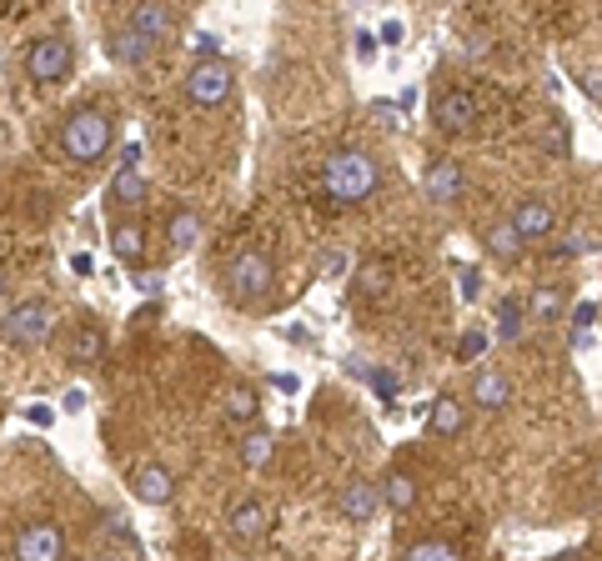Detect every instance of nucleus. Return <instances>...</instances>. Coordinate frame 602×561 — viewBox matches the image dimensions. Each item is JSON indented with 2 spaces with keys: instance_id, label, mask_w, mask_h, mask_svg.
<instances>
[{
  "instance_id": "obj_1",
  "label": "nucleus",
  "mask_w": 602,
  "mask_h": 561,
  "mask_svg": "<svg viewBox=\"0 0 602 561\" xmlns=\"http://www.w3.org/2000/svg\"><path fill=\"white\" fill-rule=\"evenodd\" d=\"M377 186H382V166L367 151H337L322 166V191L332 206H362L377 196Z\"/></svg>"
},
{
  "instance_id": "obj_2",
  "label": "nucleus",
  "mask_w": 602,
  "mask_h": 561,
  "mask_svg": "<svg viewBox=\"0 0 602 561\" xmlns=\"http://www.w3.org/2000/svg\"><path fill=\"white\" fill-rule=\"evenodd\" d=\"M271 286H276V261H271L261 246H246V251H236V256L226 261V291H231L236 306L266 301Z\"/></svg>"
},
{
  "instance_id": "obj_3",
  "label": "nucleus",
  "mask_w": 602,
  "mask_h": 561,
  "mask_svg": "<svg viewBox=\"0 0 602 561\" xmlns=\"http://www.w3.org/2000/svg\"><path fill=\"white\" fill-rule=\"evenodd\" d=\"M111 136H116V121H111L106 111L86 106V111L66 116V126H61V151L86 166V161H101V156L111 151Z\"/></svg>"
},
{
  "instance_id": "obj_4",
  "label": "nucleus",
  "mask_w": 602,
  "mask_h": 561,
  "mask_svg": "<svg viewBox=\"0 0 602 561\" xmlns=\"http://www.w3.org/2000/svg\"><path fill=\"white\" fill-rule=\"evenodd\" d=\"M51 331H56V306L51 301H21L6 321H0V336H6L11 346H21V351L51 341Z\"/></svg>"
},
{
  "instance_id": "obj_5",
  "label": "nucleus",
  "mask_w": 602,
  "mask_h": 561,
  "mask_svg": "<svg viewBox=\"0 0 602 561\" xmlns=\"http://www.w3.org/2000/svg\"><path fill=\"white\" fill-rule=\"evenodd\" d=\"M181 91H186L191 106H206V111H211V106H226L231 91H236V71H231L226 61H196V66L186 71Z\"/></svg>"
},
{
  "instance_id": "obj_6",
  "label": "nucleus",
  "mask_w": 602,
  "mask_h": 561,
  "mask_svg": "<svg viewBox=\"0 0 602 561\" xmlns=\"http://www.w3.org/2000/svg\"><path fill=\"white\" fill-rule=\"evenodd\" d=\"M477 116H482V106H477V96H472L467 86H447V91L432 101V121H437L447 136L472 131V126H477Z\"/></svg>"
},
{
  "instance_id": "obj_7",
  "label": "nucleus",
  "mask_w": 602,
  "mask_h": 561,
  "mask_svg": "<svg viewBox=\"0 0 602 561\" xmlns=\"http://www.w3.org/2000/svg\"><path fill=\"white\" fill-rule=\"evenodd\" d=\"M66 71H71V46H66L61 36H46V41H36V46L26 51V76H31L36 86H56Z\"/></svg>"
},
{
  "instance_id": "obj_8",
  "label": "nucleus",
  "mask_w": 602,
  "mask_h": 561,
  "mask_svg": "<svg viewBox=\"0 0 602 561\" xmlns=\"http://www.w3.org/2000/svg\"><path fill=\"white\" fill-rule=\"evenodd\" d=\"M61 551H66V536L56 521H31L16 536V561H61Z\"/></svg>"
},
{
  "instance_id": "obj_9",
  "label": "nucleus",
  "mask_w": 602,
  "mask_h": 561,
  "mask_svg": "<svg viewBox=\"0 0 602 561\" xmlns=\"http://www.w3.org/2000/svg\"><path fill=\"white\" fill-rule=\"evenodd\" d=\"M512 231L522 236V246H532V241H547V236L557 231V216H552L547 201L527 196V201H517V211H512Z\"/></svg>"
},
{
  "instance_id": "obj_10",
  "label": "nucleus",
  "mask_w": 602,
  "mask_h": 561,
  "mask_svg": "<svg viewBox=\"0 0 602 561\" xmlns=\"http://www.w3.org/2000/svg\"><path fill=\"white\" fill-rule=\"evenodd\" d=\"M131 491H136V501H146V506H166V501L176 496V476H171L161 461H146V466L131 471Z\"/></svg>"
},
{
  "instance_id": "obj_11",
  "label": "nucleus",
  "mask_w": 602,
  "mask_h": 561,
  "mask_svg": "<svg viewBox=\"0 0 602 561\" xmlns=\"http://www.w3.org/2000/svg\"><path fill=\"white\" fill-rule=\"evenodd\" d=\"M377 506H382V496H377V486L372 481H362V476H352L347 486H342V496H337V511L347 516V521H372L377 516Z\"/></svg>"
},
{
  "instance_id": "obj_12",
  "label": "nucleus",
  "mask_w": 602,
  "mask_h": 561,
  "mask_svg": "<svg viewBox=\"0 0 602 561\" xmlns=\"http://www.w3.org/2000/svg\"><path fill=\"white\" fill-rule=\"evenodd\" d=\"M266 526H271V511H266L261 501H241V506L231 511V541H236V546H261Z\"/></svg>"
},
{
  "instance_id": "obj_13",
  "label": "nucleus",
  "mask_w": 602,
  "mask_h": 561,
  "mask_svg": "<svg viewBox=\"0 0 602 561\" xmlns=\"http://www.w3.org/2000/svg\"><path fill=\"white\" fill-rule=\"evenodd\" d=\"M462 191H467V176H462V166H457V161H437V166L427 171V196H432L437 206L462 201Z\"/></svg>"
},
{
  "instance_id": "obj_14",
  "label": "nucleus",
  "mask_w": 602,
  "mask_h": 561,
  "mask_svg": "<svg viewBox=\"0 0 602 561\" xmlns=\"http://www.w3.org/2000/svg\"><path fill=\"white\" fill-rule=\"evenodd\" d=\"M156 56V41L151 36H141V31H131V26H121L116 36H111V61H121V66H146Z\"/></svg>"
},
{
  "instance_id": "obj_15",
  "label": "nucleus",
  "mask_w": 602,
  "mask_h": 561,
  "mask_svg": "<svg viewBox=\"0 0 602 561\" xmlns=\"http://www.w3.org/2000/svg\"><path fill=\"white\" fill-rule=\"evenodd\" d=\"M472 401H477V406H487V411H502V406L512 401V381H507L497 366H482V371H477V381H472Z\"/></svg>"
},
{
  "instance_id": "obj_16",
  "label": "nucleus",
  "mask_w": 602,
  "mask_h": 561,
  "mask_svg": "<svg viewBox=\"0 0 602 561\" xmlns=\"http://www.w3.org/2000/svg\"><path fill=\"white\" fill-rule=\"evenodd\" d=\"M126 26H131V31H141V36H151V41L161 46V41L176 31V11H171V6H136Z\"/></svg>"
},
{
  "instance_id": "obj_17",
  "label": "nucleus",
  "mask_w": 602,
  "mask_h": 561,
  "mask_svg": "<svg viewBox=\"0 0 602 561\" xmlns=\"http://www.w3.org/2000/svg\"><path fill=\"white\" fill-rule=\"evenodd\" d=\"M111 201H116V206H141V201H146V176H141V166H116V176H111Z\"/></svg>"
},
{
  "instance_id": "obj_18",
  "label": "nucleus",
  "mask_w": 602,
  "mask_h": 561,
  "mask_svg": "<svg viewBox=\"0 0 602 561\" xmlns=\"http://www.w3.org/2000/svg\"><path fill=\"white\" fill-rule=\"evenodd\" d=\"M111 251L121 261H141L146 251V226L141 221H111Z\"/></svg>"
},
{
  "instance_id": "obj_19",
  "label": "nucleus",
  "mask_w": 602,
  "mask_h": 561,
  "mask_svg": "<svg viewBox=\"0 0 602 561\" xmlns=\"http://www.w3.org/2000/svg\"><path fill=\"white\" fill-rule=\"evenodd\" d=\"M221 406H226V421H236V426H246V421L261 416V396H256V386H246V381H236Z\"/></svg>"
},
{
  "instance_id": "obj_20",
  "label": "nucleus",
  "mask_w": 602,
  "mask_h": 561,
  "mask_svg": "<svg viewBox=\"0 0 602 561\" xmlns=\"http://www.w3.org/2000/svg\"><path fill=\"white\" fill-rule=\"evenodd\" d=\"M101 351H106V331H101L96 321L76 326V336H71V361H76V366H91V361H101Z\"/></svg>"
},
{
  "instance_id": "obj_21",
  "label": "nucleus",
  "mask_w": 602,
  "mask_h": 561,
  "mask_svg": "<svg viewBox=\"0 0 602 561\" xmlns=\"http://www.w3.org/2000/svg\"><path fill=\"white\" fill-rule=\"evenodd\" d=\"M166 241H171L176 251H191V246L201 241V216H196L191 206H181V211L166 221Z\"/></svg>"
},
{
  "instance_id": "obj_22",
  "label": "nucleus",
  "mask_w": 602,
  "mask_h": 561,
  "mask_svg": "<svg viewBox=\"0 0 602 561\" xmlns=\"http://www.w3.org/2000/svg\"><path fill=\"white\" fill-rule=\"evenodd\" d=\"M271 456H276V436L261 426V431H246L241 436V466H251V471H261V466H271Z\"/></svg>"
},
{
  "instance_id": "obj_23",
  "label": "nucleus",
  "mask_w": 602,
  "mask_h": 561,
  "mask_svg": "<svg viewBox=\"0 0 602 561\" xmlns=\"http://www.w3.org/2000/svg\"><path fill=\"white\" fill-rule=\"evenodd\" d=\"M462 426H467L462 401H457V396H437V401H432V431H437V436H462Z\"/></svg>"
},
{
  "instance_id": "obj_24",
  "label": "nucleus",
  "mask_w": 602,
  "mask_h": 561,
  "mask_svg": "<svg viewBox=\"0 0 602 561\" xmlns=\"http://www.w3.org/2000/svg\"><path fill=\"white\" fill-rule=\"evenodd\" d=\"M482 241H487V251H492L497 261H517V256H522V236L512 231V221L487 226V236H482Z\"/></svg>"
},
{
  "instance_id": "obj_25",
  "label": "nucleus",
  "mask_w": 602,
  "mask_h": 561,
  "mask_svg": "<svg viewBox=\"0 0 602 561\" xmlns=\"http://www.w3.org/2000/svg\"><path fill=\"white\" fill-rule=\"evenodd\" d=\"M527 311H532L537 321H557V316L567 311V291H562V286H537L532 301H527Z\"/></svg>"
},
{
  "instance_id": "obj_26",
  "label": "nucleus",
  "mask_w": 602,
  "mask_h": 561,
  "mask_svg": "<svg viewBox=\"0 0 602 561\" xmlns=\"http://www.w3.org/2000/svg\"><path fill=\"white\" fill-rule=\"evenodd\" d=\"M382 501H387L392 511H412V501H417V481H412L407 471H392V476L382 481Z\"/></svg>"
},
{
  "instance_id": "obj_27",
  "label": "nucleus",
  "mask_w": 602,
  "mask_h": 561,
  "mask_svg": "<svg viewBox=\"0 0 602 561\" xmlns=\"http://www.w3.org/2000/svg\"><path fill=\"white\" fill-rule=\"evenodd\" d=\"M402 561H462V551H457L452 541H442V536H427V541H417Z\"/></svg>"
},
{
  "instance_id": "obj_28",
  "label": "nucleus",
  "mask_w": 602,
  "mask_h": 561,
  "mask_svg": "<svg viewBox=\"0 0 602 561\" xmlns=\"http://www.w3.org/2000/svg\"><path fill=\"white\" fill-rule=\"evenodd\" d=\"M387 286H392V271H387L382 261H367V266L357 271V291H362V296H387Z\"/></svg>"
},
{
  "instance_id": "obj_29",
  "label": "nucleus",
  "mask_w": 602,
  "mask_h": 561,
  "mask_svg": "<svg viewBox=\"0 0 602 561\" xmlns=\"http://www.w3.org/2000/svg\"><path fill=\"white\" fill-rule=\"evenodd\" d=\"M497 336H502V341H517V336H522V306H517L512 296L497 301Z\"/></svg>"
},
{
  "instance_id": "obj_30",
  "label": "nucleus",
  "mask_w": 602,
  "mask_h": 561,
  "mask_svg": "<svg viewBox=\"0 0 602 561\" xmlns=\"http://www.w3.org/2000/svg\"><path fill=\"white\" fill-rule=\"evenodd\" d=\"M597 246H602V236L577 226V231H567V236L557 241V256H587V251H597Z\"/></svg>"
},
{
  "instance_id": "obj_31",
  "label": "nucleus",
  "mask_w": 602,
  "mask_h": 561,
  "mask_svg": "<svg viewBox=\"0 0 602 561\" xmlns=\"http://www.w3.org/2000/svg\"><path fill=\"white\" fill-rule=\"evenodd\" d=\"M542 151H552V156L567 151V121H562V116H552V121L542 126Z\"/></svg>"
},
{
  "instance_id": "obj_32",
  "label": "nucleus",
  "mask_w": 602,
  "mask_h": 561,
  "mask_svg": "<svg viewBox=\"0 0 602 561\" xmlns=\"http://www.w3.org/2000/svg\"><path fill=\"white\" fill-rule=\"evenodd\" d=\"M196 56H201V61H221V41L201 31V36H196Z\"/></svg>"
},
{
  "instance_id": "obj_33",
  "label": "nucleus",
  "mask_w": 602,
  "mask_h": 561,
  "mask_svg": "<svg viewBox=\"0 0 602 561\" xmlns=\"http://www.w3.org/2000/svg\"><path fill=\"white\" fill-rule=\"evenodd\" d=\"M482 346H487V336H482V331H467V336H462V346H457V356H467V361H472V356H482Z\"/></svg>"
},
{
  "instance_id": "obj_34",
  "label": "nucleus",
  "mask_w": 602,
  "mask_h": 561,
  "mask_svg": "<svg viewBox=\"0 0 602 561\" xmlns=\"http://www.w3.org/2000/svg\"><path fill=\"white\" fill-rule=\"evenodd\" d=\"M347 266H352V261H347V251H327V256H322V271H327V276H342Z\"/></svg>"
},
{
  "instance_id": "obj_35",
  "label": "nucleus",
  "mask_w": 602,
  "mask_h": 561,
  "mask_svg": "<svg viewBox=\"0 0 602 561\" xmlns=\"http://www.w3.org/2000/svg\"><path fill=\"white\" fill-rule=\"evenodd\" d=\"M161 286H166V281H161V271H146V276H136V291H141V296H161Z\"/></svg>"
},
{
  "instance_id": "obj_36",
  "label": "nucleus",
  "mask_w": 602,
  "mask_h": 561,
  "mask_svg": "<svg viewBox=\"0 0 602 561\" xmlns=\"http://www.w3.org/2000/svg\"><path fill=\"white\" fill-rule=\"evenodd\" d=\"M582 91H587L592 101H602V71H597V66H587V71H582Z\"/></svg>"
},
{
  "instance_id": "obj_37",
  "label": "nucleus",
  "mask_w": 602,
  "mask_h": 561,
  "mask_svg": "<svg viewBox=\"0 0 602 561\" xmlns=\"http://www.w3.org/2000/svg\"><path fill=\"white\" fill-rule=\"evenodd\" d=\"M26 421H31V426H51L56 411H51V406H26Z\"/></svg>"
},
{
  "instance_id": "obj_38",
  "label": "nucleus",
  "mask_w": 602,
  "mask_h": 561,
  "mask_svg": "<svg viewBox=\"0 0 602 561\" xmlns=\"http://www.w3.org/2000/svg\"><path fill=\"white\" fill-rule=\"evenodd\" d=\"M477 286H482V276H477V271H462V296H467V301H477Z\"/></svg>"
},
{
  "instance_id": "obj_39",
  "label": "nucleus",
  "mask_w": 602,
  "mask_h": 561,
  "mask_svg": "<svg viewBox=\"0 0 602 561\" xmlns=\"http://www.w3.org/2000/svg\"><path fill=\"white\" fill-rule=\"evenodd\" d=\"M372 386H377V391H387V396H392V391H397V376H387V371H372Z\"/></svg>"
},
{
  "instance_id": "obj_40",
  "label": "nucleus",
  "mask_w": 602,
  "mask_h": 561,
  "mask_svg": "<svg viewBox=\"0 0 602 561\" xmlns=\"http://www.w3.org/2000/svg\"><path fill=\"white\" fill-rule=\"evenodd\" d=\"M61 411H86V391H66V401H61Z\"/></svg>"
},
{
  "instance_id": "obj_41",
  "label": "nucleus",
  "mask_w": 602,
  "mask_h": 561,
  "mask_svg": "<svg viewBox=\"0 0 602 561\" xmlns=\"http://www.w3.org/2000/svg\"><path fill=\"white\" fill-rule=\"evenodd\" d=\"M382 41H387V46L402 41V21H387V26H382Z\"/></svg>"
},
{
  "instance_id": "obj_42",
  "label": "nucleus",
  "mask_w": 602,
  "mask_h": 561,
  "mask_svg": "<svg viewBox=\"0 0 602 561\" xmlns=\"http://www.w3.org/2000/svg\"><path fill=\"white\" fill-rule=\"evenodd\" d=\"M71 271H76V276H91V256H71Z\"/></svg>"
},
{
  "instance_id": "obj_43",
  "label": "nucleus",
  "mask_w": 602,
  "mask_h": 561,
  "mask_svg": "<svg viewBox=\"0 0 602 561\" xmlns=\"http://www.w3.org/2000/svg\"><path fill=\"white\" fill-rule=\"evenodd\" d=\"M91 561H116V556H91Z\"/></svg>"
},
{
  "instance_id": "obj_44",
  "label": "nucleus",
  "mask_w": 602,
  "mask_h": 561,
  "mask_svg": "<svg viewBox=\"0 0 602 561\" xmlns=\"http://www.w3.org/2000/svg\"><path fill=\"white\" fill-rule=\"evenodd\" d=\"M0 291H6V271H0Z\"/></svg>"
}]
</instances>
